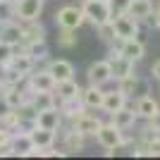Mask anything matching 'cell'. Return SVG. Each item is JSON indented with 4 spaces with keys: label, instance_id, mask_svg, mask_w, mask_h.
I'll use <instances>...</instances> for the list:
<instances>
[{
    "label": "cell",
    "instance_id": "9a60e30c",
    "mask_svg": "<svg viewBox=\"0 0 160 160\" xmlns=\"http://www.w3.org/2000/svg\"><path fill=\"white\" fill-rule=\"evenodd\" d=\"M65 124V117H62L60 108H48V110H41L38 117H36V127H43V129H50V132H58V129Z\"/></svg>",
    "mask_w": 160,
    "mask_h": 160
},
{
    "label": "cell",
    "instance_id": "484cf974",
    "mask_svg": "<svg viewBox=\"0 0 160 160\" xmlns=\"http://www.w3.org/2000/svg\"><path fill=\"white\" fill-rule=\"evenodd\" d=\"M29 100L33 103V108L36 110H48V108H55L58 105V98H55L53 91H31V96H29Z\"/></svg>",
    "mask_w": 160,
    "mask_h": 160
},
{
    "label": "cell",
    "instance_id": "7a4b0ae2",
    "mask_svg": "<svg viewBox=\"0 0 160 160\" xmlns=\"http://www.w3.org/2000/svg\"><path fill=\"white\" fill-rule=\"evenodd\" d=\"M53 19H55V27L58 29H77L79 31L86 24V17H84L81 5H62L60 10H55Z\"/></svg>",
    "mask_w": 160,
    "mask_h": 160
},
{
    "label": "cell",
    "instance_id": "ac0fdd59",
    "mask_svg": "<svg viewBox=\"0 0 160 160\" xmlns=\"http://www.w3.org/2000/svg\"><path fill=\"white\" fill-rule=\"evenodd\" d=\"M48 72L55 77V81H65V79H74V65L69 60H62V58H53L48 60Z\"/></svg>",
    "mask_w": 160,
    "mask_h": 160
},
{
    "label": "cell",
    "instance_id": "3957f363",
    "mask_svg": "<svg viewBox=\"0 0 160 160\" xmlns=\"http://www.w3.org/2000/svg\"><path fill=\"white\" fill-rule=\"evenodd\" d=\"M115 84H117V88L129 98V103H134L136 98L151 93V81L143 79V77H139L136 72L129 74V77H124V79H120V81H115Z\"/></svg>",
    "mask_w": 160,
    "mask_h": 160
},
{
    "label": "cell",
    "instance_id": "d4e9b609",
    "mask_svg": "<svg viewBox=\"0 0 160 160\" xmlns=\"http://www.w3.org/2000/svg\"><path fill=\"white\" fill-rule=\"evenodd\" d=\"M155 10V2L153 0H132V5H129V17H134L136 22H143L148 14H153Z\"/></svg>",
    "mask_w": 160,
    "mask_h": 160
},
{
    "label": "cell",
    "instance_id": "d590c367",
    "mask_svg": "<svg viewBox=\"0 0 160 160\" xmlns=\"http://www.w3.org/2000/svg\"><path fill=\"white\" fill-rule=\"evenodd\" d=\"M153 17H155V29H160V2L155 5V10H153Z\"/></svg>",
    "mask_w": 160,
    "mask_h": 160
},
{
    "label": "cell",
    "instance_id": "4fadbf2b",
    "mask_svg": "<svg viewBox=\"0 0 160 160\" xmlns=\"http://www.w3.org/2000/svg\"><path fill=\"white\" fill-rule=\"evenodd\" d=\"M22 43L31 46V43H48V31L41 24V19L36 22H24V31H22Z\"/></svg>",
    "mask_w": 160,
    "mask_h": 160
},
{
    "label": "cell",
    "instance_id": "30bf717a",
    "mask_svg": "<svg viewBox=\"0 0 160 160\" xmlns=\"http://www.w3.org/2000/svg\"><path fill=\"white\" fill-rule=\"evenodd\" d=\"M110 122H112L117 129H122V132L127 134V132H132V129L136 127V122H139V115H136L134 105L129 103V105H124L122 110H117V112L110 115Z\"/></svg>",
    "mask_w": 160,
    "mask_h": 160
},
{
    "label": "cell",
    "instance_id": "5bb4252c",
    "mask_svg": "<svg viewBox=\"0 0 160 160\" xmlns=\"http://www.w3.org/2000/svg\"><path fill=\"white\" fill-rule=\"evenodd\" d=\"M103 96H105V88L96 86V84H88V86H81V103L86 110H96L98 112L103 108Z\"/></svg>",
    "mask_w": 160,
    "mask_h": 160
},
{
    "label": "cell",
    "instance_id": "277c9868",
    "mask_svg": "<svg viewBox=\"0 0 160 160\" xmlns=\"http://www.w3.org/2000/svg\"><path fill=\"white\" fill-rule=\"evenodd\" d=\"M81 10H84L86 24H91L93 29L98 27V24L110 19V7H108L105 0H84V2H81Z\"/></svg>",
    "mask_w": 160,
    "mask_h": 160
},
{
    "label": "cell",
    "instance_id": "4316f807",
    "mask_svg": "<svg viewBox=\"0 0 160 160\" xmlns=\"http://www.w3.org/2000/svg\"><path fill=\"white\" fill-rule=\"evenodd\" d=\"M58 48L60 50H72L79 43V36H77V29H58Z\"/></svg>",
    "mask_w": 160,
    "mask_h": 160
},
{
    "label": "cell",
    "instance_id": "1f68e13d",
    "mask_svg": "<svg viewBox=\"0 0 160 160\" xmlns=\"http://www.w3.org/2000/svg\"><path fill=\"white\" fill-rule=\"evenodd\" d=\"M12 55H14V46L0 41V65H7V62L12 60Z\"/></svg>",
    "mask_w": 160,
    "mask_h": 160
},
{
    "label": "cell",
    "instance_id": "d6986e66",
    "mask_svg": "<svg viewBox=\"0 0 160 160\" xmlns=\"http://www.w3.org/2000/svg\"><path fill=\"white\" fill-rule=\"evenodd\" d=\"M22 31H24V22H19V19L0 24V41H5L10 46H19L22 43Z\"/></svg>",
    "mask_w": 160,
    "mask_h": 160
},
{
    "label": "cell",
    "instance_id": "8d00e7d4",
    "mask_svg": "<svg viewBox=\"0 0 160 160\" xmlns=\"http://www.w3.org/2000/svg\"><path fill=\"white\" fill-rule=\"evenodd\" d=\"M105 2H108V0H105Z\"/></svg>",
    "mask_w": 160,
    "mask_h": 160
},
{
    "label": "cell",
    "instance_id": "7c38bea8",
    "mask_svg": "<svg viewBox=\"0 0 160 160\" xmlns=\"http://www.w3.org/2000/svg\"><path fill=\"white\" fill-rule=\"evenodd\" d=\"M120 53L127 58V60L136 62L139 65L143 58H146V43H143V38L141 36H136V38H124L120 46Z\"/></svg>",
    "mask_w": 160,
    "mask_h": 160
},
{
    "label": "cell",
    "instance_id": "836d02e7",
    "mask_svg": "<svg viewBox=\"0 0 160 160\" xmlns=\"http://www.w3.org/2000/svg\"><path fill=\"white\" fill-rule=\"evenodd\" d=\"M146 124H148V127H151V129H155V132L160 134V110H158V112H155L153 117H151V120L146 122Z\"/></svg>",
    "mask_w": 160,
    "mask_h": 160
},
{
    "label": "cell",
    "instance_id": "ffe728a7",
    "mask_svg": "<svg viewBox=\"0 0 160 160\" xmlns=\"http://www.w3.org/2000/svg\"><path fill=\"white\" fill-rule=\"evenodd\" d=\"M10 148H12V155L29 158V153H31V148H33L29 132H12V136H10Z\"/></svg>",
    "mask_w": 160,
    "mask_h": 160
},
{
    "label": "cell",
    "instance_id": "4dcf8cb0",
    "mask_svg": "<svg viewBox=\"0 0 160 160\" xmlns=\"http://www.w3.org/2000/svg\"><path fill=\"white\" fill-rule=\"evenodd\" d=\"M129 5H132V0H108V7H110V19L120 17V14H127V12H129Z\"/></svg>",
    "mask_w": 160,
    "mask_h": 160
},
{
    "label": "cell",
    "instance_id": "f1b7e54d",
    "mask_svg": "<svg viewBox=\"0 0 160 160\" xmlns=\"http://www.w3.org/2000/svg\"><path fill=\"white\" fill-rule=\"evenodd\" d=\"M22 46H24V43H22ZM24 53H29L33 58V60H36V65H38V62H48L50 60V58H48V43H31V46H24Z\"/></svg>",
    "mask_w": 160,
    "mask_h": 160
},
{
    "label": "cell",
    "instance_id": "603a6c76",
    "mask_svg": "<svg viewBox=\"0 0 160 160\" xmlns=\"http://www.w3.org/2000/svg\"><path fill=\"white\" fill-rule=\"evenodd\" d=\"M55 98L58 100H67V98H77L81 96V86L77 84V79H65V81H58L55 84Z\"/></svg>",
    "mask_w": 160,
    "mask_h": 160
},
{
    "label": "cell",
    "instance_id": "e575fe53",
    "mask_svg": "<svg viewBox=\"0 0 160 160\" xmlns=\"http://www.w3.org/2000/svg\"><path fill=\"white\" fill-rule=\"evenodd\" d=\"M10 110H12V108L5 103V98H2V93H0V117H2V115H7Z\"/></svg>",
    "mask_w": 160,
    "mask_h": 160
},
{
    "label": "cell",
    "instance_id": "52a82bcc",
    "mask_svg": "<svg viewBox=\"0 0 160 160\" xmlns=\"http://www.w3.org/2000/svg\"><path fill=\"white\" fill-rule=\"evenodd\" d=\"M46 0H14V12L19 22H36L41 19Z\"/></svg>",
    "mask_w": 160,
    "mask_h": 160
},
{
    "label": "cell",
    "instance_id": "2e32d148",
    "mask_svg": "<svg viewBox=\"0 0 160 160\" xmlns=\"http://www.w3.org/2000/svg\"><path fill=\"white\" fill-rule=\"evenodd\" d=\"M124 105H129V98L122 93L117 86H115L112 91H105V96H103V108H100V112H105L108 117H110L112 112L122 110Z\"/></svg>",
    "mask_w": 160,
    "mask_h": 160
},
{
    "label": "cell",
    "instance_id": "cb8c5ba5",
    "mask_svg": "<svg viewBox=\"0 0 160 160\" xmlns=\"http://www.w3.org/2000/svg\"><path fill=\"white\" fill-rule=\"evenodd\" d=\"M31 136V143L36 148H46V146H53L55 139H58V132H50V129H43V127H33L29 132Z\"/></svg>",
    "mask_w": 160,
    "mask_h": 160
},
{
    "label": "cell",
    "instance_id": "83f0119b",
    "mask_svg": "<svg viewBox=\"0 0 160 160\" xmlns=\"http://www.w3.org/2000/svg\"><path fill=\"white\" fill-rule=\"evenodd\" d=\"M96 36H98V41H100V43L110 46V43H112V41L117 38L112 19H108V22H103V24H98V27H96Z\"/></svg>",
    "mask_w": 160,
    "mask_h": 160
},
{
    "label": "cell",
    "instance_id": "ba28073f",
    "mask_svg": "<svg viewBox=\"0 0 160 160\" xmlns=\"http://www.w3.org/2000/svg\"><path fill=\"white\" fill-rule=\"evenodd\" d=\"M14 115H17V132H31L36 127L38 110L33 108L31 100H24L19 108H14Z\"/></svg>",
    "mask_w": 160,
    "mask_h": 160
},
{
    "label": "cell",
    "instance_id": "8992f818",
    "mask_svg": "<svg viewBox=\"0 0 160 160\" xmlns=\"http://www.w3.org/2000/svg\"><path fill=\"white\" fill-rule=\"evenodd\" d=\"M86 81L88 84H96V86H105L112 81V69H110V62L103 58V60H93L86 67Z\"/></svg>",
    "mask_w": 160,
    "mask_h": 160
},
{
    "label": "cell",
    "instance_id": "44dd1931",
    "mask_svg": "<svg viewBox=\"0 0 160 160\" xmlns=\"http://www.w3.org/2000/svg\"><path fill=\"white\" fill-rule=\"evenodd\" d=\"M108 62H110V69H112V81H120V79H124V77L136 72V62L127 60L124 55H117V58H112V60H108Z\"/></svg>",
    "mask_w": 160,
    "mask_h": 160
},
{
    "label": "cell",
    "instance_id": "5b68a950",
    "mask_svg": "<svg viewBox=\"0 0 160 160\" xmlns=\"http://www.w3.org/2000/svg\"><path fill=\"white\" fill-rule=\"evenodd\" d=\"M72 129H77V132H81L84 136H91V139H96V132L100 129V124H103V117H98V115H93L91 110H84V112L79 115V117H74L72 122H67Z\"/></svg>",
    "mask_w": 160,
    "mask_h": 160
},
{
    "label": "cell",
    "instance_id": "e0dca14e",
    "mask_svg": "<svg viewBox=\"0 0 160 160\" xmlns=\"http://www.w3.org/2000/svg\"><path fill=\"white\" fill-rule=\"evenodd\" d=\"M132 105H134V110H136V115H139V120H143V122H148V120H151V117H153V115L160 110L158 98H153L151 93H148V96H141V98H136Z\"/></svg>",
    "mask_w": 160,
    "mask_h": 160
},
{
    "label": "cell",
    "instance_id": "6da1fadb",
    "mask_svg": "<svg viewBox=\"0 0 160 160\" xmlns=\"http://www.w3.org/2000/svg\"><path fill=\"white\" fill-rule=\"evenodd\" d=\"M124 136H127V134L122 132V129H117L110 120L103 122L100 129L96 132V141H98V146L105 151V155H115L117 153V151L122 148V143H124Z\"/></svg>",
    "mask_w": 160,
    "mask_h": 160
},
{
    "label": "cell",
    "instance_id": "9c48e42d",
    "mask_svg": "<svg viewBox=\"0 0 160 160\" xmlns=\"http://www.w3.org/2000/svg\"><path fill=\"white\" fill-rule=\"evenodd\" d=\"M27 81H29V91H55V77L50 72H48V67H36L31 74L27 77Z\"/></svg>",
    "mask_w": 160,
    "mask_h": 160
},
{
    "label": "cell",
    "instance_id": "d6a6232c",
    "mask_svg": "<svg viewBox=\"0 0 160 160\" xmlns=\"http://www.w3.org/2000/svg\"><path fill=\"white\" fill-rule=\"evenodd\" d=\"M151 79L160 84V58H158V60H153V65H151Z\"/></svg>",
    "mask_w": 160,
    "mask_h": 160
},
{
    "label": "cell",
    "instance_id": "7402d4cb",
    "mask_svg": "<svg viewBox=\"0 0 160 160\" xmlns=\"http://www.w3.org/2000/svg\"><path fill=\"white\" fill-rule=\"evenodd\" d=\"M58 108H60L65 122H72L74 117H79V115L86 110L84 103H81V96H77V98H67V100H58Z\"/></svg>",
    "mask_w": 160,
    "mask_h": 160
},
{
    "label": "cell",
    "instance_id": "8fae6325",
    "mask_svg": "<svg viewBox=\"0 0 160 160\" xmlns=\"http://www.w3.org/2000/svg\"><path fill=\"white\" fill-rule=\"evenodd\" d=\"M112 24H115V33H117L120 38H136V36H141V22H136L134 17H129V14L115 17Z\"/></svg>",
    "mask_w": 160,
    "mask_h": 160
},
{
    "label": "cell",
    "instance_id": "f546056e",
    "mask_svg": "<svg viewBox=\"0 0 160 160\" xmlns=\"http://www.w3.org/2000/svg\"><path fill=\"white\" fill-rule=\"evenodd\" d=\"M17 19V12H14V0H0V24H7V22Z\"/></svg>",
    "mask_w": 160,
    "mask_h": 160
}]
</instances>
